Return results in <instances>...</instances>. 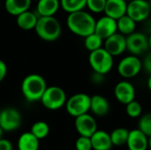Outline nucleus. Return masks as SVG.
I'll use <instances>...</instances> for the list:
<instances>
[{
  "instance_id": "obj_27",
  "label": "nucleus",
  "mask_w": 151,
  "mask_h": 150,
  "mask_svg": "<svg viewBox=\"0 0 151 150\" xmlns=\"http://www.w3.org/2000/svg\"><path fill=\"white\" fill-rule=\"evenodd\" d=\"M103 43H104V40L96 33H93L90 35L87 36L84 40L85 48L89 52H92V51H95L103 48Z\"/></svg>"
},
{
  "instance_id": "obj_24",
  "label": "nucleus",
  "mask_w": 151,
  "mask_h": 150,
  "mask_svg": "<svg viewBox=\"0 0 151 150\" xmlns=\"http://www.w3.org/2000/svg\"><path fill=\"white\" fill-rule=\"evenodd\" d=\"M111 140L113 146L120 147L123 145H127L128 135H129V130L124 127H118L114 129L111 133Z\"/></svg>"
},
{
  "instance_id": "obj_23",
  "label": "nucleus",
  "mask_w": 151,
  "mask_h": 150,
  "mask_svg": "<svg viewBox=\"0 0 151 150\" xmlns=\"http://www.w3.org/2000/svg\"><path fill=\"white\" fill-rule=\"evenodd\" d=\"M118 31L123 35H129L135 32L136 22L132 19L129 16L125 15L117 20Z\"/></svg>"
},
{
  "instance_id": "obj_32",
  "label": "nucleus",
  "mask_w": 151,
  "mask_h": 150,
  "mask_svg": "<svg viewBox=\"0 0 151 150\" xmlns=\"http://www.w3.org/2000/svg\"><path fill=\"white\" fill-rule=\"evenodd\" d=\"M142 67H144L145 71L151 75V51L145 56L142 62Z\"/></svg>"
},
{
  "instance_id": "obj_16",
  "label": "nucleus",
  "mask_w": 151,
  "mask_h": 150,
  "mask_svg": "<svg viewBox=\"0 0 151 150\" xmlns=\"http://www.w3.org/2000/svg\"><path fill=\"white\" fill-rule=\"evenodd\" d=\"M127 2L126 0H107L104 13L106 16L118 20L127 15Z\"/></svg>"
},
{
  "instance_id": "obj_8",
  "label": "nucleus",
  "mask_w": 151,
  "mask_h": 150,
  "mask_svg": "<svg viewBox=\"0 0 151 150\" xmlns=\"http://www.w3.org/2000/svg\"><path fill=\"white\" fill-rule=\"evenodd\" d=\"M142 69V62L134 55L125 57L118 65V72L126 79H131L137 76Z\"/></svg>"
},
{
  "instance_id": "obj_4",
  "label": "nucleus",
  "mask_w": 151,
  "mask_h": 150,
  "mask_svg": "<svg viewBox=\"0 0 151 150\" xmlns=\"http://www.w3.org/2000/svg\"><path fill=\"white\" fill-rule=\"evenodd\" d=\"M88 63L95 72L105 75L113 67V57L103 47L89 53Z\"/></svg>"
},
{
  "instance_id": "obj_20",
  "label": "nucleus",
  "mask_w": 151,
  "mask_h": 150,
  "mask_svg": "<svg viewBox=\"0 0 151 150\" xmlns=\"http://www.w3.org/2000/svg\"><path fill=\"white\" fill-rule=\"evenodd\" d=\"M40 141L31 133H23L18 139V150H39Z\"/></svg>"
},
{
  "instance_id": "obj_21",
  "label": "nucleus",
  "mask_w": 151,
  "mask_h": 150,
  "mask_svg": "<svg viewBox=\"0 0 151 150\" xmlns=\"http://www.w3.org/2000/svg\"><path fill=\"white\" fill-rule=\"evenodd\" d=\"M31 1L32 0H5L4 7L9 14L17 17L28 11L31 5Z\"/></svg>"
},
{
  "instance_id": "obj_12",
  "label": "nucleus",
  "mask_w": 151,
  "mask_h": 150,
  "mask_svg": "<svg viewBox=\"0 0 151 150\" xmlns=\"http://www.w3.org/2000/svg\"><path fill=\"white\" fill-rule=\"evenodd\" d=\"M104 48L113 57L120 56L127 50V37L120 33H116L104 40Z\"/></svg>"
},
{
  "instance_id": "obj_41",
  "label": "nucleus",
  "mask_w": 151,
  "mask_h": 150,
  "mask_svg": "<svg viewBox=\"0 0 151 150\" xmlns=\"http://www.w3.org/2000/svg\"><path fill=\"white\" fill-rule=\"evenodd\" d=\"M127 2H130V1H132V0H126Z\"/></svg>"
},
{
  "instance_id": "obj_1",
  "label": "nucleus",
  "mask_w": 151,
  "mask_h": 150,
  "mask_svg": "<svg viewBox=\"0 0 151 150\" xmlns=\"http://www.w3.org/2000/svg\"><path fill=\"white\" fill-rule=\"evenodd\" d=\"M96 22L94 17L83 10L70 13L66 19L69 30L74 34L84 38L95 33Z\"/></svg>"
},
{
  "instance_id": "obj_38",
  "label": "nucleus",
  "mask_w": 151,
  "mask_h": 150,
  "mask_svg": "<svg viewBox=\"0 0 151 150\" xmlns=\"http://www.w3.org/2000/svg\"><path fill=\"white\" fill-rule=\"evenodd\" d=\"M3 133H4V130L0 127V140L3 139Z\"/></svg>"
},
{
  "instance_id": "obj_28",
  "label": "nucleus",
  "mask_w": 151,
  "mask_h": 150,
  "mask_svg": "<svg viewBox=\"0 0 151 150\" xmlns=\"http://www.w3.org/2000/svg\"><path fill=\"white\" fill-rule=\"evenodd\" d=\"M126 112L128 117H130L132 118H137L142 117V107L139 102L134 100L126 105Z\"/></svg>"
},
{
  "instance_id": "obj_7",
  "label": "nucleus",
  "mask_w": 151,
  "mask_h": 150,
  "mask_svg": "<svg viewBox=\"0 0 151 150\" xmlns=\"http://www.w3.org/2000/svg\"><path fill=\"white\" fill-rule=\"evenodd\" d=\"M127 50L134 56H141L150 50L149 36L142 32H134L127 37Z\"/></svg>"
},
{
  "instance_id": "obj_31",
  "label": "nucleus",
  "mask_w": 151,
  "mask_h": 150,
  "mask_svg": "<svg viewBox=\"0 0 151 150\" xmlns=\"http://www.w3.org/2000/svg\"><path fill=\"white\" fill-rule=\"evenodd\" d=\"M75 149L76 150H92L91 139L88 137L80 136L75 141Z\"/></svg>"
},
{
  "instance_id": "obj_35",
  "label": "nucleus",
  "mask_w": 151,
  "mask_h": 150,
  "mask_svg": "<svg viewBox=\"0 0 151 150\" xmlns=\"http://www.w3.org/2000/svg\"><path fill=\"white\" fill-rule=\"evenodd\" d=\"M104 75L97 73V72H93V74L91 75V80L94 84H101L104 82Z\"/></svg>"
},
{
  "instance_id": "obj_22",
  "label": "nucleus",
  "mask_w": 151,
  "mask_h": 150,
  "mask_svg": "<svg viewBox=\"0 0 151 150\" xmlns=\"http://www.w3.org/2000/svg\"><path fill=\"white\" fill-rule=\"evenodd\" d=\"M39 16L30 11H27L19 16H17L16 23L18 27L23 30H31L35 29L38 21Z\"/></svg>"
},
{
  "instance_id": "obj_33",
  "label": "nucleus",
  "mask_w": 151,
  "mask_h": 150,
  "mask_svg": "<svg viewBox=\"0 0 151 150\" xmlns=\"http://www.w3.org/2000/svg\"><path fill=\"white\" fill-rule=\"evenodd\" d=\"M0 150H13L12 143L7 139L0 140Z\"/></svg>"
},
{
  "instance_id": "obj_3",
  "label": "nucleus",
  "mask_w": 151,
  "mask_h": 150,
  "mask_svg": "<svg viewBox=\"0 0 151 150\" xmlns=\"http://www.w3.org/2000/svg\"><path fill=\"white\" fill-rule=\"evenodd\" d=\"M35 30L36 34L46 42H54L58 40L62 32L61 25L54 16L39 17Z\"/></svg>"
},
{
  "instance_id": "obj_37",
  "label": "nucleus",
  "mask_w": 151,
  "mask_h": 150,
  "mask_svg": "<svg viewBox=\"0 0 151 150\" xmlns=\"http://www.w3.org/2000/svg\"><path fill=\"white\" fill-rule=\"evenodd\" d=\"M147 86H148V88L150 89V91L151 92V75H150V77H149V79H148Z\"/></svg>"
},
{
  "instance_id": "obj_2",
  "label": "nucleus",
  "mask_w": 151,
  "mask_h": 150,
  "mask_svg": "<svg viewBox=\"0 0 151 150\" xmlns=\"http://www.w3.org/2000/svg\"><path fill=\"white\" fill-rule=\"evenodd\" d=\"M47 88L45 79L37 73L27 75L21 82L22 95L30 103L41 101Z\"/></svg>"
},
{
  "instance_id": "obj_36",
  "label": "nucleus",
  "mask_w": 151,
  "mask_h": 150,
  "mask_svg": "<svg viewBox=\"0 0 151 150\" xmlns=\"http://www.w3.org/2000/svg\"><path fill=\"white\" fill-rule=\"evenodd\" d=\"M143 29L151 34V20H145L144 21V26H143Z\"/></svg>"
},
{
  "instance_id": "obj_6",
  "label": "nucleus",
  "mask_w": 151,
  "mask_h": 150,
  "mask_svg": "<svg viewBox=\"0 0 151 150\" xmlns=\"http://www.w3.org/2000/svg\"><path fill=\"white\" fill-rule=\"evenodd\" d=\"M90 103L91 96L85 93H77L67 99L65 109L70 116L78 118L88 113L90 111Z\"/></svg>"
},
{
  "instance_id": "obj_10",
  "label": "nucleus",
  "mask_w": 151,
  "mask_h": 150,
  "mask_svg": "<svg viewBox=\"0 0 151 150\" xmlns=\"http://www.w3.org/2000/svg\"><path fill=\"white\" fill-rule=\"evenodd\" d=\"M150 4L146 0H132L127 3V15L135 22H144L150 17Z\"/></svg>"
},
{
  "instance_id": "obj_19",
  "label": "nucleus",
  "mask_w": 151,
  "mask_h": 150,
  "mask_svg": "<svg viewBox=\"0 0 151 150\" xmlns=\"http://www.w3.org/2000/svg\"><path fill=\"white\" fill-rule=\"evenodd\" d=\"M59 6V0H38L36 12L39 17H53Z\"/></svg>"
},
{
  "instance_id": "obj_15",
  "label": "nucleus",
  "mask_w": 151,
  "mask_h": 150,
  "mask_svg": "<svg viewBox=\"0 0 151 150\" xmlns=\"http://www.w3.org/2000/svg\"><path fill=\"white\" fill-rule=\"evenodd\" d=\"M127 146L128 150H147L149 149V137L138 128L131 130Z\"/></svg>"
},
{
  "instance_id": "obj_13",
  "label": "nucleus",
  "mask_w": 151,
  "mask_h": 150,
  "mask_svg": "<svg viewBox=\"0 0 151 150\" xmlns=\"http://www.w3.org/2000/svg\"><path fill=\"white\" fill-rule=\"evenodd\" d=\"M135 88L134 85L127 80L119 81L114 88V95L122 104H128L135 100Z\"/></svg>"
},
{
  "instance_id": "obj_11",
  "label": "nucleus",
  "mask_w": 151,
  "mask_h": 150,
  "mask_svg": "<svg viewBox=\"0 0 151 150\" xmlns=\"http://www.w3.org/2000/svg\"><path fill=\"white\" fill-rule=\"evenodd\" d=\"M74 126L80 136L90 138L98 129L95 118L90 114H84L75 118Z\"/></svg>"
},
{
  "instance_id": "obj_17",
  "label": "nucleus",
  "mask_w": 151,
  "mask_h": 150,
  "mask_svg": "<svg viewBox=\"0 0 151 150\" xmlns=\"http://www.w3.org/2000/svg\"><path fill=\"white\" fill-rule=\"evenodd\" d=\"M90 139L94 150H111L113 147L111 135L105 131L97 130Z\"/></svg>"
},
{
  "instance_id": "obj_39",
  "label": "nucleus",
  "mask_w": 151,
  "mask_h": 150,
  "mask_svg": "<svg viewBox=\"0 0 151 150\" xmlns=\"http://www.w3.org/2000/svg\"><path fill=\"white\" fill-rule=\"evenodd\" d=\"M149 45H150V50L151 51V34L149 35Z\"/></svg>"
},
{
  "instance_id": "obj_25",
  "label": "nucleus",
  "mask_w": 151,
  "mask_h": 150,
  "mask_svg": "<svg viewBox=\"0 0 151 150\" xmlns=\"http://www.w3.org/2000/svg\"><path fill=\"white\" fill-rule=\"evenodd\" d=\"M60 5L64 11L70 14L82 11L87 6V0H60Z\"/></svg>"
},
{
  "instance_id": "obj_29",
  "label": "nucleus",
  "mask_w": 151,
  "mask_h": 150,
  "mask_svg": "<svg viewBox=\"0 0 151 150\" xmlns=\"http://www.w3.org/2000/svg\"><path fill=\"white\" fill-rule=\"evenodd\" d=\"M138 129L148 137H151V113L142 115L138 122Z\"/></svg>"
},
{
  "instance_id": "obj_18",
  "label": "nucleus",
  "mask_w": 151,
  "mask_h": 150,
  "mask_svg": "<svg viewBox=\"0 0 151 150\" xmlns=\"http://www.w3.org/2000/svg\"><path fill=\"white\" fill-rule=\"evenodd\" d=\"M111 106L108 100L100 95H95L91 96L90 111L97 117H104L110 111Z\"/></svg>"
},
{
  "instance_id": "obj_40",
  "label": "nucleus",
  "mask_w": 151,
  "mask_h": 150,
  "mask_svg": "<svg viewBox=\"0 0 151 150\" xmlns=\"http://www.w3.org/2000/svg\"><path fill=\"white\" fill-rule=\"evenodd\" d=\"M149 149L151 150V137H149Z\"/></svg>"
},
{
  "instance_id": "obj_26",
  "label": "nucleus",
  "mask_w": 151,
  "mask_h": 150,
  "mask_svg": "<svg viewBox=\"0 0 151 150\" xmlns=\"http://www.w3.org/2000/svg\"><path fill=\"white\" fill-rule=\"evenodd\" d=\"M30 132L40 141L45 139L50 133V126L45 121H37L31 126Z\"/></svg>"
},
{
  "instance_id": "obj_30",
  "label": "nucleus",
  "mask_w": 151,
  "mask_h": 150,
  "mask_svg": "<svg viewBox=\"0 0 151 150\" xmlns=\"http://www.w3.org/2000/svg\"><path fill=\"white\" fill-rule=\"evenodd\" d=\"M106 1L107 0H87V6L91 11L100 13L104 11Z\"/></svg>"
},
{
  "instance_id": "obj_5",
  "label": "nucleus",
  "mask_w": 151,
  "mask_h": 150,
  "mask_svg": "<svg viewBox=\"0 0 151 150\" xmlns=\"http://www.w3.org/2000/svg\"><path fill=\"white\" fill-rule=\"evenodd\" d=\"M67 96L63 88L58 86H50L46 88L41 103L50 111H57L65 106Z\"/></svg>"
},
{
  "instance_id": "obj_34",
  "label": "nucleus",
  "mask_w": 151,
  "mask_h": 150,
  "mask_svg": "<svg viewBox=\"0 0 151 150\" xmlns=\"http://www.w3.org/2000/svg\"><path fill=\"white\" fill-rule=\"evenodd\" d=\"M7 75V65L6 64L0 59V82L3 81Z\"/></svg>"
},
{
  "instance_id": "obj_42",
  "label": "nucleus",
  "mask_w": 151,
  "mask_h": 150,
  "mask_svg": "<svg viewBox=\"0 0 151 150\" xmlns=\"http://www.w3.org/2000/svg\"><path fill=\"white\" fill-rule=\"evenodd\" d=\"M37 1H38V0H37Z\"/></svg>"
},
{
  "instance_id": "obj_9",
  "label": "nucleus",
  "mask_w": 151,
  "mask_h": 150,
  "mask_svg": "<svg viewBox=\"0 0 151 150\" xmlns=\"http://www.w3.org/2000/svg\"><path fill=\"white\" fill-rule=\"evenodd\" d=\"M22 118L20 112L12 107L0 111V127L4 132H13L21 126Z\"/></svg>"
},
{
  "instance_id": "obj_14",
  "label": "nucleus",
  "mask_w": 151,
  "mask_h": 150,
  "mask_svg": "<svg viewBox=\"0 0 151 150\" xmlns=\"http://www.w3.org/2000/svg\"><path fill=\"white\" fill-rule=\"evenodd\" d=\"M95 33L99 35L104 41L106 40L110 36L118 33L117 20L106 15L100 18L96 22Z\"/></svg>"
}]
</instances>
